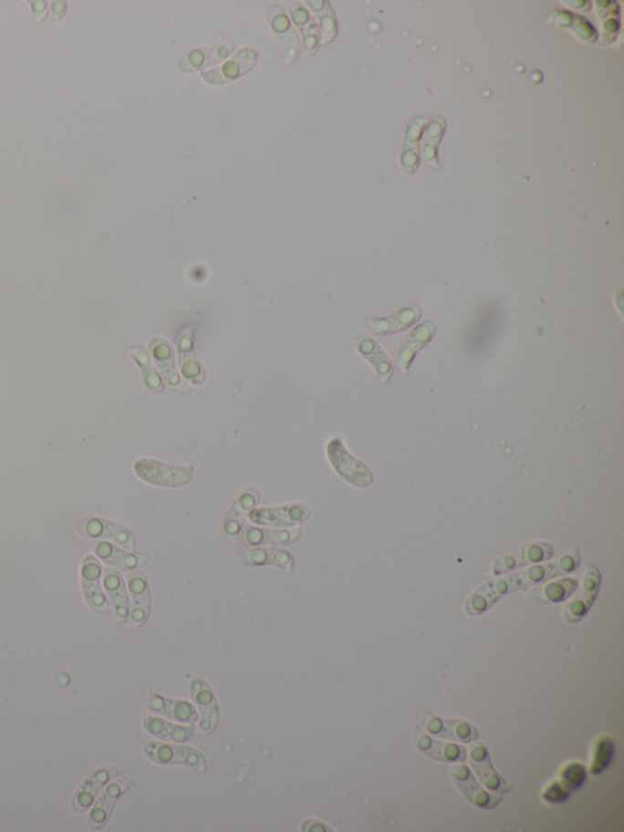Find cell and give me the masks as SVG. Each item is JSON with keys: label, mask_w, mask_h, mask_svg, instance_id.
Masks as SVG:
<instances>
[{"label": "cell", "mask_w": 624, "mask_h": 832, "mask_svg": "<svg viewBox=\"0 0 624 832\" xmlns=\"http://www.w3.org/2000/svg\"><path fill=\"white\" fill-rule=\"evenodd\" d=\"M144 753L149 761L155 763V764L164 766L182 765L199 774L206 772L205 757L194 748L151 741V742L145 744Z\"/></svg>", "instance_id": "obj_3"}, {"label": "cell", "mask_w": 624, "mask_h": 832, "mask_svg": "<svg viewBox=\"0 0 624 832\" xmlns=\"http://www.w3.org/2000/svg\"><path fill=\"white\" fill-rule=\"evenodd\" d=\"M292 16L303 36L307 30V37L304 38L307 49H317V47H318V30L317 23L312 19L310 14L304 9V6L296 5V8L292 9Z\"/></svg>", "instance_id": "obj_33"}, {"label": "cell", "mask_w": 624, "mask_h": 832, "mask_svg": "<svg viewBox=\"0 0 624 832\" xmlns=\"http://www.w3.org/2000/svg\"><path fill=\"white\" fill-rule=\"evenodd\" d=\"M234 49V46L217 47L212 49L192 50L180 58L179 68L183 72L198 70L223 61Z\"/></svg>", "instance_id": "obj_30"}, {"label": "cell", "mask_w": 624, "mask_h": 832, "mask_svg": "<svg viewBox=\"0 0 624 832\" xmlns=\"http://www.w3.org/2000/svg\"><path fill=\"white\" fill-rule=\"evenodd\" d=\"M267 17L272 28L285 46L286 57L290 58V61L296 59L300 53L299 41L290 26L289 20L286 19L285 10L281 6H271L267 10Z\"/></svg>", "instance_id": "obj_29"}, {"label": "cell", "mask_w": 624, "mask_h": 832, "mask_svg": "<svg viewBox=\"0 0 624 832\" xmlns=\"http://www.w3.org/2000/svg\"><path fill=\"white\" fill-rule=\"evenodd\" d=\"M528 585L525 572L510 574V575L488 581L467 598L464 603V613L470 616H482L488 612L504 595L527 590Z\"/></svg>", "instance_id": "obj_1"}, {"label": "cell", "mask_w": 624, "mask_h": 832, "mask_svg": "<svg viewBox=\"0 0 624 832\" xmlns=\"http://www.w3.org/2000/svg\"><path fill=\"white\" fill-rule=\"evenodd\" d=\"M355 346H357L359 353L368 359L369 364L379 374L380 379L387 383L393 375V368H391L390 359H388L382 348L375 341L365 336L359 337Z\"/></svg>", "instance_id": "obj_31"}, {"label": "cell", "mask_w": 624, "mask_h": 832, "mask_svg": "<svg viewBox=\"0 0 624 832\" xmlns=\"http://www.w3.org/2000/svg\"><path fill=\"white\" fill-rule=\"evenodd\" d=\"M179 355L181 372H182L184 379L195 386H202L205 383L206 373L201 359L195 353L191 329L184 331L180 337Z\"/></svg>", "instance_id": "obj_24"}, {"label": "cell", "mask_w": 624, "mask_h": 832, "mask_svg": "<svg viewBox=\"0 0 624 832\" xmlns=\"http://www.w3.org/2000/svg\"><path fill=\"white\" fill-rule=\"evenodd\" d=\"M412 743L424 757L441 763H461L466 761L467 750L460 744L444 742L433 739L422 729L415 728L412 732Z\"/></svg>", "instance_id": "obj_13"}, {"label": "cell", "mask_w": 624, "mask_h": 832, "mask_svg": "<svg viewBox=\"0 0 624 832\" xmlns=\"http://www.w3.org/2000/svg\"><path fill=\"white\" fill-rule=\"evenodd\" d=\"M76 529L82 536L89 537V539L110 540L120 546L125 547L126 550H136V539H134L133 533L118 522L101 518H82L76 524Z\"/></svg>", "instance_id": "obj_10"}, {"label": "cell", "mask_w": 624, "mask_h": 832, "mask_svg": "<svg viewBox=\"0 0 624 832\" xmlns=\"http://www.w3.org/2000/svg\"><path fill=\"white\" fill-rule=\"evenodd\" d=\"M301 831L304 832H328L335 831L332 827H329L328 824L322 823L318 820H307L303 825H301Z\"/></svg>", "instance_id": "obj_34"}, {"label": "cell", "mask_w": 624, "mask_h": 832, "mask_svg": "<svg viewBox=\"0 0 624 832\" xmlns=\"http://www.w3.org/2000/svg\"><path fill=\"white\" fill-rule=\"evenodd\" d=\"M104 586L108 597L114 606L115 616L119 621H126L130 614L129 595L121 574L111 568L104 569Z\"/></svg>", "instance_id": "obj_27"}, {"label": "cell", "mask_w": 624, "mask_h": 832, "mask_svg": "<svg viewBox=\"0 0 624 832\" xmlns=\"http://www.w3.org/2000/svg\"><path fill=\"white\" fill-rule=\"evenodd\" d=\"M577 587H578V580L568 577V579L556 581V583L532 588L528 595L533 602L538 603V605H553V603L566 601Z\"/></svg>", "instance_id": "obj_28"}, {"label": "cell", "mask_w": 624, "mask_h": 832, "mask_svg": "<svg viewBox=\"0 0 624 832\" xmlns=\"http://www.w3.org/2000/svg\"><path fill=\"white\" fill-rule=\"evenodd\" d=\"M101 565L96 557L88 555L83 559L81 568V585L86 602L93 610L100 614L110 612L103 587H101Z\"/></svg>", "instance_id": "obj_17"}, {"label": "cell", "mask_w": 624, "mask_h": 832, "mask_svg": "<svg viewBox=\"0 0 624 832\" xmlns=\"http://www.w3.org/2000/svg\"><path fill=\"white\" fill-rule=\"evenodd\" d=\"M129 353L130 357L136 361L138 366H140L141 374H143L145 386L148 387V390L154 392V394H161V392H164V383H162L161 375H159L154 365H152L148 352L145 351L144 348L134 347L130 348Z\"/></svg>", "instance_id": "obj_32"}, {"label": "cell", "mask_w": 624, "mask_h": 832, "mask_svg": "<svg viewBox=\"0 0 624 832\" xmlns=\"http://www.w3.org/2000/svg\"><path fill=\"white\" fill-rule=\"evenodd\" d=\"M136 475L151 485L162 487H181L192 481L194 467H172L151 458H141L133 465Z\"/></svg>", "instance_id": "obj_4"}, {"label": "cell", "mask_w": 624, "mask_h": 832, "mask_svg": "<svg viewBox=\"0 0 624 832\" xmlns=\"http://www.w3.org/2000/svg\"><path fill=\"white\" fill-rule=\"evenodd\" d=\"M421 726L432 735L459 741L463 743H471L478 740L480 732L471 722L461 719L442 718L430 710H424L420 718Z\"/></svg>", "instance_id": "obj_7"}, {"label": "cell", "mask_w": 624, "mask_h": 832, "mask_svg": "<svg viewBox=\"0 0 624 832\" xmlns=\"http://www.w3.org/2000/svg\"><path fill=\"white\" fill-rule=\"evenodd\" d=\"M254 524L293 528L303 525L311 519V510L303 503H288L271 508H255L249 515Z\"/></svg>", "instance_id": "obj_8"}, {"label": "cell", "mask_w": 624, "mask_h": 832, "mask_svg": "<svg viewBox=\"0 0 624 832\" xmlns=\"http://www.w3.org/2000/svg\"><path fill=\"white\" fill-rule=\"evenodd\" d=\"M470 764L488 790L500 795L513 790V786L493 766L491 755L484 743L476 742L470 747Z\"/></svg>", "instance_id": "obj_18"}, {"label": "cell", "mask_w": 624, "mask_h": 832, "mask_svg": "<svg viewBox=\"0 0 624 832\" xmlns=\"http://www.w3.org/2000/svg\"><path fill=\"white\" fill-rule=\"evenodd\" d=\"M242 561L250 566H277L286 573H292L294 558L288 551L283 548H253L242 553Z\"/></svg>", "instance_id": "obj_26"}, {"label": "cell", "mask_w": 624, "mask_h": 832, "mask_svg": "<svg viewBox=\"0 0 624 832\" xmlns=\"http://www.w3.org/2000/svg\"><path fill=\"white\" fill-rule=\"evenodd\" d=\"M129 588L132 597V612H130L129 628H138L147 623L151 608V588L147 577L140 570H133L129 574Z\"/></svg>", "instance_id": "obj_19"}, {"label": "cell", "mask_w": 624, "mask_h": 832, "mask_svg": "<svg viewBox=\"0 0 624 832\" xmlns=\"http://www.w3.org/2000/svg\"><path fill=\"white\" fill-rule=\"evenodd\" d=\"M134 786H136V781L130 779V777H119L114 783L109 785L100 797L98 798L94 808L90 810L88 820H87L88 821V827L92 830L103 828L110 820L112 812H114L115 803L118 802V799L123 794H126L130 788Z\"/></svg>", "instance_id": "obj_15"}, {"label": "cell", "mask_w": 624, "mask_h": 832, "mask_svg": "<svg viewBox=\"0 0 624 832\" xmlns=\"http://www.w3.org/2000/svg\"><path fill=\"white\" fill-rule=\"evenodd\" d=\"M149 347H151L152 357H154L156 364L161 368L162 375H164L170 387L173 391L180 392V394H191V387L181 380L180 374L177 372L175 353H173L172 344L165 339L154 337L149 342Z\"/></svg>", "instance_id": "obj_21"}, {"label": "cell", "mask_w": 624, "mask_h": 832, "mask_svg": "<svg viewBox=\"0 0 624 832\" xmlns=\"http://www.w3.org/2000/svg\"><path fill=\"white\" fill-rule=\"evenodd\" d=\"M145 706L152 713L161 715L173 721L194 726L198 724L199 714L191 703L181 700L168 699L147 690L145 691Z\"/></svg>", "instance_id": "obj_14"}, {"label": "cell", "mask_w": 624, "mask_h": 832, "mask_svg": "<svg viewBox=\"0 0 624 832\" xmlns=\"http://www.w3.org/2000/svg\"><path fill=\"white\" fill-rule=\"evenodd\" d=\"M260 500L261 493L255 487H249V489L243 490L235 498L234 504H232L226 513V517L224 519L223 524L224 535L231 543H237L239 533L242 532L246 519L259 506Z\"/></svg>", "instance_id": "obj_11"}, {"label": "cell", "mask_w": 624, "mask_h": 832, "mask_svg": "<svg viewBox=\"0 0 624 832\" xmlns=\"http://www.w3.org/2000/svg\"><path fill=\"white\" fill-rule=\"evenodd\" d=\"M123 770L116 765H105L103 768L94 772L88 779L83 781L81 786L76 790L74 798H72V809L76 813H83L88 810L92 806L94 798L100 791V788L108 783L109 780L115 779L122 775Z\"/></svg>", "instance_id": "obj_20"}, {"label": "cell", "mask_w": 624, "mask_h": 832, "mask_svg": "<svg viewBox=\"0 0 624 832\" xmlns=\"http://www.w3.org/2000/svg\"><path fill=\"white\" fill-rule=\"evenodd\" d=\"M143 726L151 736L168 742L187 743L194 737V726L179 725L158 717L145 718Z\"/></svg>", "instance_id": "obj_25"}, {"label": "cell", "mask_w": 624, "mask_h": 832, "mask_svg": "<svg viewBox=\"0 0 624 832\" xmlns=\"http://www.w3.org/2000/svg\"><path fill=\"white\" fill-rule=\"evenodd\" d=\"M328 457L337 474L359 489H368L373 483V474L368 465L351 456L342 439L332 438L328 445Z\"/></svg>", "instance_id": "obj_2"}, {"label": "cell", "mask_w": 624, "mask_h": 832, "mask_svg": "<svg viewBox=\"0 0 624 832\" xmlns=\"http://www.w3.org/2000/svg\"><path fill=\"white\" fill-rule=\"evenodd\" d=\"M190 693L195 707L201 713V721H198L199 735H210L215 732L220 721V711L215 693H213L212 686L203 678H194L191 681Z\"/></svg>", "instance_id": "obj_9"}, {"label": "cell", "mask_w": 624, "mask_h": 832, "mask_svg": "<svg viewBox=\"0 0 624 832\" xmlns=\"http://www.w3.org/2000/svg\"><path fill=\"white\" fill-rule=\"evenodd\" d=\"M92 551L105 564L115 566L123 572H133V570L143 568L149 561L147 553H130V552L123 551L115 544L104 542V541L93 542Z\"/></svg>", "instance_id": "obj_23"}, {"label": "cell", "mask_w": 624, "mask_h": 832, "mask_svg": "<svg viewBox=\"0 0 624 832\" xmlns=\"http://www.w3.org/2000/svg\"><path fill=\"white\" fill-rule=\"evenodd\" d=\"M300 525L288 529H268L248 526L239 533L237 543L244 546H288L296 542L301 535Z\"/></svg>", "instance_id": "obj_16"}, {"label": "cell", "mask_w": 624, "mask_h": 832, "mask_svg": "<svg viewBox=\"0 0 624 832\" xmlns=\"http://www.w3.org/2000/svg\"><path fill=\"white\" fill-rule=\"evenodd\" d=\"M450 775L457 790L463 795V797L467 799L471 805L477 806L481 809H493L496 806H499L503 801L502 795L498 794H489L488 791L484 790L478 784L476 777L473 776V774L471 773V770L463 764L453 765L450 769Z\"/></svg>", "instance_id": "obj_12"}, {"label": "cell", "mask_w": 624, "mask_h": 832, "mask_svg": "<svg viewBox=\"0 0 624 832\" xmlns=\"http://www.w3.org/2000/svg\"><path fill=\"white\" fill-rule=\"evenodd\" d=\"M601 586V573L593 563H588L582 585L575 597L566 605L564 619L568 624H577L587 616L598 597Z\"/></svg>", "instance_id": "obj_6"}, {"label": "cell", "mask_w": 624, "mask_h": 832, "mask_svg": "<svg viewBox=\"0 0 624 832\" xmlns=\"http://www.w3.org/2000/svg\"><path fill=\"white\" fill-rule=\"evenodd\" d=\"M257 61V53L252 48L239 50L234 59L215 70L203 74V79L213 86L224 85L234 79L241 78L245 72L252 70Z\"/></svg>", "instance_id": "obj_22"}, {"label": "cell", "mask_w": 624, "mask_h": 832, "mask_svg": "<svg viewBox=\"0 0 624 832\" xmlns=\"http://www.w3.org/2000/svg\"><path fill=\"white\" fill-rule=\"evenodd\" d=\"M553 555V544L546 542V541L522 544V546L506 552V553L496 558L494 564H493V574L496 576L503 575V574L513 572V570L522 568V566L549 561Z\"/></svg>", "instance_id": "obj_5"}]
</instances>
